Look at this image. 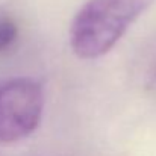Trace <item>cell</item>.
Returning <instances> with one entry per match:
<instances>
[{
    "label": "cell",
    "instance_id": "obj_3",
    "mask_svg": "<svg viewBox=\"0 0 156 156\" xmlns=\"http://www.w3.org/2000/svg\"><path fill=\"white\" fill-rule=\"evenodd\" d=\"M18 38V26L12 17L0 14V53L9 50Z\"/></svg>",
    "mask_w": 156,
    "mask_h": 156
},
{
    "label": "cell",
    "instance_id": "obj_2",
    "mask_svg": "<svg viewBox=\"0 0 156 156\" xmlns=\"http://www.w3.org/2000/svg\"><path fill=\"white\" fill-rule=\"evenodd\" d=\"M43 109V88L35 79L0 80V143H15L34 133Z\"/></svg>",
    "mask_w": 156,
    "mask_h": 156
},
{
    "label": "cell",
    "instance_id": "obj_1",
    "mask_svg": "<svg viewBox=\"0 0 156 156\" xmlns=\"http://www.w3.org/2000/svg\"><path fill=\"white\" fill-rule=\"evenodd\" d=\"M156 0H88L70 26V46L80 59H97L115 47Z\"/></svg>",
    "mask_w": 156,
    "mask_h": 156
},
{
    "label": "cell",
    "instance_id": "obj_4",
    "mask_svg": "<svg viewBox=\"0 0 156 156\" xmlns=\"http://www.w3.org/2000/svg\"><path fill=\"white\" fill-rule=\"evenodd\" d=\"M155 77H156V74H155Z\"/></svg>",
    "mask_w": 156,
    "mask_h": 156
}]
</instances>
